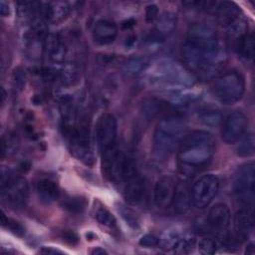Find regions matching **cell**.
Listing matches in <instances>:
<instances>
[{"label":"cell","mask_w":255,"mask_h":255,"mask_svg":"<svg viewBox=\"0 0 255 255\" xmlns=\"http://www.w3.org/2000/svg\"><path fill=\"white\" fill-rule=\"evenodd\" d=\"M102 165L106 177L115 183L126 182L136 174L133 162L116 145L103 151Z\"/></svg>","instance_id":"obj_5"},{"label":"cell","mask_w":255,"mask_h":255,"mask_svg":"<svg viewBox=\"0 0 255 255\" xmlns=\"http://www.w3.org/2000/svg\"><path fill=\"white\" fill-rule=\"evenodd\" d=\"M158 17V8L154 4H150L145 8V20L146 22H152Z\"/></svg>","instance_id":"obj_40"},{"label":"cell","mask_w":255,"mask_h":255,"mask_svg":"<svg viewBox=\"0 0 255 255\" xmlns=\"http://www.w3.org/2000/svg\"><path fill=\"white\" fill-rule=\"evenodd\" d=\"M195 244V237L192 235H186L180 237L177 244L174 247V252L177 254H188L191 252Z\"/></svg>","instance_id":"obj_34"},{"label":"cell","mask_w":255,"mask_h":255,"mask_svg":"<svg viewBox=\"0 0 255 255\" xmlns=\"http://www.w3.org/2000/svg\"><path fill=\"white\" fill-rule=\"evenodd\" d=\"M185 130L184 120L178 115H168L162 118L153 133V151L157 157L168 156L177 143L180 142Z\"/></svg>","instance_id":"obj_4"},{"label":"cell","mask_w":255,"mask_h":255,"mask_svg":"<svg viewBox=\"0 0 255 255\" xmlns=\"http://www.w3.org/2000/svg\"><path fill=\"white\" fill-rule=\"evenodd\" d=\"M245 90V81L238 71H228L219 76L214 84V92L218 100L225 105L238 102Z\"/></svg>","instance_id":"obj_6"},{"label":"cell","mask_w":255,"mask_h":255,"mask_svg":"<svg viewBox=\"0 0 255 255\" xmlns=\"http://www.w3.org/2000/svg\"><path fill=\"white\" fill-rule=\"evenodd\" d=\"M254 182H255V165L253 161L241 165L236 174L233 189L238 201L246 206L252 207L254 203Z\"/></svg>","instance_id":"obj_7"},{"label":"cell","mask_w":255,"mask_h":255,"mask_svg":"<svg viewBox=\"0 0 255 255\" xmlns=\"http://www.w3.org/2000/svg\"><path fill=\"white\" fill-rule=\"evenodd\" d=\"M198 120L205 126L216 127L221 123L222 115L216 109L205 108L198 113Z\"/></svg>","instance_id":"obj_26"},{"label":"cell","mask_w":255,"mask_h":255,"mask_svg":"<svg viewBox=\"0 0 255 255\" xmlns=\"http://www.w3.org/2000/svg\"><path fill=\"white\" fill-rule=\"evenodd\" d=\"M219 189V180L214 174H205L198 178L190 189L191 204L204 208L213 200Z\"/></svg>","instance_id":"obj_9"},{"label":"cell","mask_w":255,"mask_h":255,"mask_svg":"<svg viewBox=\"0 0 255 255\" xmlns=\"http://www.w3.org/2000/svg\"><path fill=\"white\" fill-rule=\"evenodd\" d=\"M208 223L213 229L225 231L230 223V211L227 205L224 203L213 205L208 213Z\"/></svg>","instance_id":"obj_17"},{"label":"cell","mask_w":255,"mask_h":255,"mask_svg":"<svg viewBox=\"0 0 255 255\" xmlns=\"http://www.w3.org/2000/svg\"><path fill=\"white\" fill-rule=\"evenodd\" d=\"M239 140L240 141L236 147V153L242 157L252 156L255 151V138L253 132L243 135Z\"/></svg>","instance_id":"obj_25"},{"label":"cell","mask_w":255,"mask_h":255,"mask_svg":"<svg viewBox=\"0 0 255 255\" xmlns=\"http://www.w3.org/2000/svg\"><path fill=\"white\" fill-rule=\"evenodd\" d=\"M93 39L99 45H109L118 36V27L115 22L107 19L97 21L93 28Z\"/></svg>","instance_id":"obj_14"},{"label":"cell","mask_w":255,"mask_h":255,"mask_svg":"<svg viewBox=\"0 0 255 255\" xmlns=\"http://www.w3.org/2000/svg\"><path fill=\"white\" fill-rule=\"evenodd\" d=\"M234 224L238 236L245 237L247 232L252 230L254 226V215L251 208H243L236 212L234 216Z\"/></svg>","instance_id":"obj_21"},{"label":"cell","mask_w":255,"mask_h":255,"mask_svg":"<svg viewBox=\"0 0 255 255\" xmlns=\"http://www.w3.org/2000/svg\"><path fill=\"white\" fill-rule=\"evenodd\" d=\"M86 205H87L86 199L81 196L67 197L62 201L63 208L68 212L74 213V214L83 212V210L86 208Z\"/></svg>","instance_id":"obj_28"},{"label":"cell","mask_w":255,"mask_h":255,"mask_svg":"<svg viewBox=\"0 0 255 255\" xmlns=\"http://www.w3.org/2000/svg\"><path fill=\"white\" fill-rule=\"evenodd\" d=\"M121 213H122L123 217L126 219V221L128 222V225L132 226L133 228H135V227L138 226V220H137L136 215H135L134 213H132L129 209H127V208L122 209V210H121Z\"/></svg>","instance_id":"obj_39"},{"label":"cell","mask_w":255,"mask_h":255,"mask_svg":"<svg viewBox=\"0 0 255 255\" xmlns=\"http://www.w3.org/2000/svg\"><path fill=\"white\" fill-rule=\"evenodd\" d=\"M95 218L97 219V221L101 225H103L105 227H108V228H114L117 224L115 216L105 206H101V207H98L96 209Z\"/></svg>","instance_id":"obj_29"},{"label":"cell","mask_w":255,"mask_h":255,"mask_svg":"<svg viewBox=\"0 0 255 255\" xmlns=\"http://www.w3.org/2000/svg\"><path fill=\"white\" fill-rule=\"evenodd\" d=\"M176 25V18L171 12H164L158 17V22L156 25L157 31L159 33H168L174 29Z\"/></svg>","instance_id":"obj_30"},{"label":"cell","mask_w":255,"mask_h":255,"mask_svg":"<svg viewBox=\"0 0 255 255\" xmlns=\"http://www.w3.org/2000/svg\"><path fill=\"white\" fill-rule=\"evenodd\" d=\"M135 41H136V37L133 36V35H130V36H128V37L126 39L125 45H126L127 47H131V46L135 43Z\"/></svg>","instance_id":"obj_44"},{"label":"cell","mask_w":255,"mask_h":255,"mask_svg":"<svg viewBox=\"0 0 255 255\" xmlns=\"http://www.w3.org/2000/svg\"><path fill=\"white\" fill-rule=\"evenodd\" d=\"M180 235L176 230H168L163 236L159 239V245L163 250H171L174 249L178 240L180 239Z\"/></svg>","instance_id":"obj_33"},{"label":"cell","mask_w":255,"mask_h":255,"mask_svg":"<svg viewBox=\"0 0 255 255\" xmlns=\"http://www.w3.org/2000/svg\"><path fill=\"white\" fill-rule=\"evenodd\" d=\"M197 249L203 255L214 254L216 252V243L210 238H201L197 243Z\"/></svg>","instance_id":"obj_36"},{"label":"cell","mask_w":255,"mask_h":255,"mask_svg":"<svg viewBox=\"0 0 255 255\" xmlns=\"http://www.w3.org/2000/svg\"><path fill=\"white\" fill-rule=\"evenodd\" d=\"M135 25V21L133 19H128L122 23L124 29H129Z\"/></svg>","instance_id":"obj_43"},{"label":"cell","mask_w":255,"mask_h":255,"mask_svg":"<svg viewBox=\"0 0 255 255\" xmlns=\"http://www.w3.org/2000/svg\"><path fill=\"white\" fill-rule=\"evenodd\" d=\"M239 7L234 2L229 1L217 2L214 10V14L216 15L219 22L227 27L239 18Z\"/></svg>","instance_id":"obj_18"},{"label":"cell","mask_w":255,"mask_h":255,"mask_svg":"<svg viewBox=\"0 0 255 255\" xmlns=\"http://www.w3.org/2000/svg\"><path fill=\"white\" fill-rule=\"evenodd\" d=\"M248 127V119L240 112L231 113L224 121L221 129L222 140L228 144L235 143L244 135Z\"/></svg>","instance_id":"obj_10"},{"label":"cell","mask_w":255,"mask_h":255,"mask_svg":"<svg viewBox=\"0 0 255 255\" xmlns=\"http://www.w3.org/2000/svg\"><path fill=\"white\" fill-rule=\"evenodd\" d=\"M40 252H41V253H45V254H57V253L62 254V252L59 251V250H55V249L47 248V247H43V249H41Z\"/></svg>","instance_id":"obj_45"},{"label":"cell","mask_w":255,"mask_h":255,"mask_svg":"<svg viewBox=\"0 0 255 255\" xmlns=\"http://www.w3.org/2000/svg\"><path fill=\"white\" fill-rule=\"evenodd\" d=\"M200 95H201L200 91L185 89V88L171 91L169 94L171 102L174 105H180V106L188 105L197 101L200 98Z\"/></svg>","instance_id":"obj_23"},{"label":"cell","mask_w":255,"mask_h":255,"mask_svg":"<svg viewBox=\"0 0 255 255\" xmlns=\"http://www.w3.org/2000/svg\"><path fill=\"white\" fill-rule=\"evenodd\" d=\"M18 139L17 137L13 136V135H9L8 138H5V136L2 137L1 140V156L2 158L5 157L6 153H10V152H14L15 149H17L18 147Z\"/></svg>","instance_id":"obj_35"},{"label":"cell","mask_w":255,"mask_h":255,"mask_svg":"<svg viewBox=\"0 0 255 255\" xmlns=\"http://www.w3.org/2000/svg\"><path fill=\"white\" fill-rule=\"evenodd\" d=\"M107 253L108 252L105 249L101 248V247H97V248H95L91 251V254H93V255H104V254H107Z\"/></svg>","instance_id":"obj_46"},{"label":"cell","mask_w":255,"mask_h":255,"mask_svg":"<svg viewBox=\"0 0 255 255\" xmlns=\"http://www.w3.org/2000/svg\"><path fill=\"white\" fill-rule=\"evenodd\" d=\"M255 252V248H254V244L251 242L247 245L246 247V250H245V253L246 254H250V255H253Z\"/></svg>","instance_id":"obj_47"},{"label":"cell","mask_w":255,"mask_h":255,"mask_svg":"<svg viewBox=\"0 0 255 255\" xmlns=\"http://www.w3.org/2000/svg\"><path fill=\"white\" fill-rule=\"evenodd\" d=\"M191 195L190 188L185 182L176 183L172 205L177 214H184L190 207Z\"/></svg>","instance_id":"obj_19"},{"label":"cell","mask_w":255,"mask_h":255,"mask_svg":"<svg viewBox=\"0 0 255 255\" xmlns=\"http://www.w3.org/2000/svg\"><path fill=\"white\" fill-rule=\"evenodd\" d=\"M0 14L2 17H7L8 15H10L9 5L5 1H1L0 3Z\"/></svg>","instance_id":"obj_42"},{"label":"cell","mask_w":255,"mask_h":255,"mask_svg":"<svg viewBox=\"0 0 255 255\" xmlns=\"http://www.w3.org/2000/svg\"><path fill=\"white\" fill-rule=\"evenodd\" d=\"M150 86L171 91L193 86V75L183 66L170 59H161L154 63L147 74Z\"/></svg>","instance_id":"obj_2"},{"label":"cell","mask_w":255,"mask_h":255,"mask_svg":"<svg viewBox=\"0 0 255 255\" xmlns=\"http://www.w3.org/2000/svg\"><path fill=\"white\" fill-rule=\"evenodd\" d=\"M236 51L246 60H252L254 56V33L248 32L239 43Z\"/></svg>","instance_id":"obj_27"},{"label":"cell","mask_w":255,"mask_h":255,"mask_svg":"<svg viewBox=\"0 0 255 255\" xmlns=\"http://www.w3.org/2000/svg\"><path fill=\"white\" fill-rule=\"evenodd\" d=\"M175 187V180L171 176H162L156 181L153 199L157 207L166 208L172 205Z\"/></svg>","instance_id":"obj_12"},{"label":"cell","mask_w":255,"mask_h":255,"mask_svg":"<svg viewBox=\"0 0 255 255\" xmlns=\"http://www.w3.org/2000/svg\"><path fill=\"white\" fill-rule=\"evenodd\" d=\"M63 240L71 245H75L78 242V236L72 231H66L63 233Z\"/></svg>","instance_id":"obj_41"},{"label":"cell","mask_w":255,"mask_h":255,"mask_svg":"<svg viewBox=\"0 0 255 255\" xmlns=\"http://www.w3.org/2000/svg\"><path fill=\"white\" fill-rule=\"evenodd\" d=\"M43 51L53 64H62L66 56V46L58 34H47L44 37Z\"/></svg>","instance_id":"obj_13"},{"label":"cell","mask_w":255,"mask_h":255,"mask_svg":"<svg viewBox=\"0 0 255 255\" xmlns=\"http://www.w3.org/2000/svg\"><path fill=\"white\" fill-rule=\"evenodd\" d=\"M248 25L247 23L241 19L238 18L235 20L232 24L228 26V32H227V39L230 43L231 47L236 50L239 43L243 39V37L248 33Z\"/></svg>","instance_id":"obj_22"},{"label":"cell","mask_w":255,"mask_h":255,"mask_svg":"<svg viewBox=\"0 0 255 255\" xmlns=\"http://www.w3.org/2000/svg\"><path fill=\"white\" fill-rule=\"evenodd\" d=\"M184 64L192 71H210L219 61L218 41H201L187 38L181 48Z\"/></svg>","instance_id":"obj_3"},{"label":"cell","mask_w":255,"mask_h":255,"mask_svg":"<svg viewBox=\"0 0 255 255\" xmlns=\"http://www.w3.org/2000/svg\"><path fill=\"white\" fill-rule=\"evenodd\" d=\"M162 108H163L162 102L154 98H148L144 100L142 104L143 114L148 118H153L157 116L162 111Z\"/></svg>","instance_id":"obj_31"},{"label":"cell","mask_w":255,"mask_h":255,"mask_svg":"<svg viewBox=\"0 0 255 255\" xmlns=\"http://www.w3.org/2000/svg\"><path fill=\"white\" fill-rule=\"evenodd\" d=\"M139 245L146 248H153L159 245V238L153 234H145L139 239Z\"/></svg>","instance_id":"obj_38"},{"label":"cell","mask_w":255,"mask_h":255,"mask_svg":"<svg viewBox=\"0 0 255 255\" xmlns=\"http://www.w3.org/2000/svg\"><path fill=\"white\" fill-rule=\"evenodd\" d=\"M1 193L3 198L14 207H23L29 196V186L27 180L15 174L1 176Z\"/></svg>","instance_id":"obj_8"},{"label":"cell","mask_w":255,"mask_h":255,"mask_svg":"<svg viewBox=\"0 0 255 255\" xmlns=\"http://www.w3.org/2000/svg\"><path fill=\"white\" fill-rule=\"evenodd\" d=\"M216 141L206 130H194L183 137L178 149V161L182 172L207 164L214 155Z\"/></svg>","instance_id":"obj_1"},{"label":"cell","mask_w":255,"mask_h":255,"mask_svg":"<svg viewBox=\"0 0 255 255\" xmlns=\"http://www.w3.org/2000/svg\"><path fill=\"white\" fill-rule=\"evenodd\" d=\"M36 190L40 200L46 204L54 202L60 195V190L57 183L48 178L40 179L37 182Z\"/></svg>","instance_id":"obj_20"},{"label":"cell","mask_w":255,"mask_h":255,"mask_svg":"<svg viewBox=\"0 0 255 255\" xmlns=\"http://www.w3.org/2000/svg\"><path fill=\"white\" fill-rule=\"evenodd\" d=\"M146 68H147L146 59L139 56H134V57H130L125 62L123 66V71L125 75L128 77H135L139 75L141 72H143Z\"/></svg>","instance_id":"obj_24"},{"label":"cell","mask_w":255,"mask_h":255,"mask_svg":"<svg viewBox=\"0 0 255 255\" xmlns=\"http://www.w3.org/2000/svg\"><path fill=\"white\" fill-rule=\"evenodd\" d=\"M12 82H13V86L16 89V91H22L25 87V83H26V76L24 71L21 68H16L13 71L12 74Z\"/></svg>","instance_id":"obj_37"},{"label":"cell","mask_w":255,"mask_h":255,"mask_svg":"<svg viewBox=\"0 0 255 255\" xmlns=\"http://www.w3.org/2000/svg\"><path fill=\"white\" fill-rule=\"evenodd\" d=\"M118 132L117 120L110 113L103 114L96 126V138L98 145L102 151L115 145Z\"/></svg>","instance_id":"obj_11"},{"label":"cell","mask_w":255,"mask_h":255,"mask_svg":"<svg viewBox=\"0 0 255 255\" xmlns=\"http://www.w3.org/2000/svg\"><path fill=\"white\" fill-rule=\"evenodd\" d=\"M1 223H2L3 227L7 228L14 235L19 236V237L24 236V234H25L24 226L20 222L16 221L15 219L7 217L3 211H2V215H1Z\"/></svg>","instance_id":"obj_32"},{"label":"cell","mask_w":255,"mask_h":255,"mask_svg":"<svg viewBox=\"0 0 255 255\" xmlns=\"http://www.w3.org/2000/svg\"><path fill=\"white\" fill-rule=\"evenodd\" d=\"M144 195V183L142 178L134 174L126 181L124 187V197L128 203L136 205L141 202Z\"/></svg>","instance_id":"obj_16"},{"label":"cell","mask_w":255,"mask_h":255,"mask_svg":"<svg viewBox=\"0 0 255 255\" xmlns=\"http://www.w3.org/2000/svg\"><path fill=\"white\" fill-rule=\"evenodd\" d=\"M41 16L51 23H59L65 20L70 12V7L66 2H47L41 4Z\"/></svg>","instance_id":"obj_15"}]
</instances>
